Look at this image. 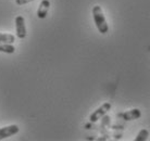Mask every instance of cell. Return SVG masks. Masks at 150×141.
<instances>
[{
	"label": "cell",
	"instance_id": "30bf717a",
	"mask_svg": "<svg viewBox=\"0 0 150 141\" xmlns=\"http://www.w3.org/2000/svg\"><path fill=\"white\" fill-rule=\"evenodd\" d=\"M32 1H34V0H15V4H18V6H23V4H30Z\"/></svg>",
	"mask_w": 150,
	"mask_h": 141
},
{
	"label": "cell",
	"instance_id": "52a82bcc",
	"mask_svg": "<svg viewBox=\"0 0 150 141\" xmlns=\"http://www.w3.org/2000/svg\"><path fill=\"white\" fill-rule=\"evenodd\" d=\"M0 52H4L8 54H12L15 52V47L12 44L7 42H0Z\"/></svg>",
	"mask_w": 150,
	"mask_h": 141
},
{
	"label": "cell",
	"instance_id": "ba28073f",
	"mask_svg": "<svg viewBox=\"0 0 150 141\" xmlns=\"http://www.w3.org/2000/svg\"><path fill=\"white\" fill-rule=\"evenodd\" d=\"M15 40V37L11 34L0 33V42H7V44H13Z\"/></svg>",
	"mask_w": 150,
	"mask_h": 141
},
{
	"label": "cell",
	"instance_id": "9c48e42d",
	"mask_svg": "<svg viewBox=\"0 0 150 141\" xmlns=\"http://www.w3.org/2000/svg\"><path fill=\"white\" fill-rule=\"evenodd\" d=\"M149 137V131L147 129H142L135 138V141H146Z\"/></svg>",
	"mask_w": 150,
	"mask_h": 141
},
{
	"label": "cell",
	"instance_id": "3957f363",
	"mask_svg": "<svg viewBox=\"0 0 150 141\" xmlns=\"http://www.w3.org/2000/svg\"><path fill=\"white\" fill-rule=\"evenodd\" d=\"M15 30H16V36L20 39H24L26 37V26H25V19L22 15L16 16L15 19Z\"/></svg>",
	"mask_w": 150,
	"mask_h": 141
},
{
	"label": "cell",
	"instance_id": "6da1fadb",
	"mask_svg": "<svg viewBox=\"0 0 150 141\" xmlns=\"http://www.w3.org/2000/svg\"><path fill=\"white\" fill-rule=\"evenodd\" d=\"M93 18H94V22L96 24L97 30L99 33L105 35L109 32V25L107 23V20L105 18V14L102 12V9L100 6H95L93 7Z\"/></svg>",
	"mask_w": 150,
	"mask_h": 141
},
{
	"label": "cell",
	"instance_id": "277c9868",
	"mask_svg": "<svg viewBox=\"0 0 150 141\" xmlns=\"http://www.w3.org/2000/svg\"><path fill=\"white\" fill-rule=\"evenodd\" d=\"M117 117L121 119H123V121H126V122L135 121V119H138L139 117H142V111H140L139 109H133L131 111L119 113V114H117Z\"/></svg>",
	"mask_w": 150,
	"mask_h": 141
},
{
	"label": "cell",
	"instance_id": "5b68a950",
	"mask_svg": "<svg viewBox=\"0 0 150 141\" xmlns=\"http://www.w3.org/2000/svg\"><path fill=\"white\" fill-rule=\"evenodd\" d=\"M19 126L18 125H10V126H6L0 128V140L2 139H6L8 137H11V136H14L19 133Z\"/></svg>",
	"mask_w": 150,
	"mask_h": 141
},
{
	"label": "cell",
	"instance_id": "7a4b0ae2",
	"mask_svg": "<svg viewBox=\"0 0 150 141\" xmlns=\"http://www.w3.org/2000/svg\"><path fill=\"white\" fill-rule=\"evenodd\" d=\"M111 108H112V104L110 103V102L103 103L100 108H98L96 111H94L90 114V116H89L90 123H96L97 121H99V119L101 118V117H103V116L111 110Z\"/></svg>",
	"mask_w": 150,
	"mask_h": 141
},
{
	"label": "cell",
	"instance_id": "8992f818",
	"mask_svg": "<svg viewBox=\"0 0 150 141\" xmlns=\"http://www.w3.org/2000/svg\"><path fill=\"white\" fill-rule=\"evenodd\" d=\"M49 8H50V1L49 0H42L37 10V16L39 19H45L46 16H47Z\"/></svg>",
	"mask_w": 150,
	"mask_h": 141
}]
</instances>
